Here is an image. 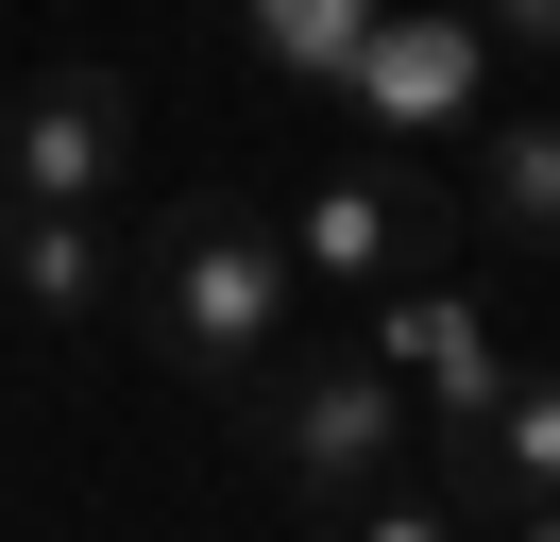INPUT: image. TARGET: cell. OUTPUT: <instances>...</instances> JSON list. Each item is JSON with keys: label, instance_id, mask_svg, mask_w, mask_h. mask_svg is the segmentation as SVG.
I'll return each instance as SVG.
<instances>
[{"label": "cell", "instance_id": "obj_14", "mask_svg": "<svg viewBox=\"0 0 560 542\" xmlns=\"http://www.w3.org/2000/svg\"><path fill=\"white\" fill-rule=\"evenodd\" d=\"M492 542H560V508H526V526H492Z\"/></svg>", "mask_w": 560, "mask_h": 542}, {"label": "cell", "instance_id": "obj_4", "mask_svg": "<svg viewBox=\"0 0 560 542\" xmlns=\"http://www.w3.org/2000/svg\"><path fill=\"white\" fill-rule=\"evenodd\" d=\"M374 356L390 373H408V390H424V424H492V406H510V339H492V288H442V271H408V288H374Z\"/></svg>", "mask_w": 560, "mask_h": 542}, {"label": "cell", "instance_id": "obj_9", "mask_svg": "<svg viewBox=\"0 0 560 542\" xmlns=\"http://www.w3.org/2000/svg\"><path fill=\"white\" fill-rule=\"evenodd\" d=\"M476 68H492V34H476V17H374L357 85H374L390 119H476Z\"/></svg>", "mask_w": 560, "mask_h": 542}, {"label": "cell", "instance_id": "obj_13", "mask_svg": "<svg viewBox=\"0 0 560 542\" xmlns=\"http://www.w3.org/2000/svg\"><path fill=\"white\" fill-rule=\"evenodd\" d=\"M18 221H35V203H18V169H0V255H18Z\"/></svg>", "mask_w": 560, "mask_h": 542}, {"label": "cell", "instance_id": "obj_8", "mask_svg": "<svg viewBox=\"0 0 560 542\" xmlns=\"http://www.w3.org/2000/svg\"><path fill=\"white\" fill-rule=\"evenodd\" d=\"M0 288L35 305V322H103L137 271H119V237H103V203H35L18 221V255H0Z\"/></svg>", "mask_w": 560, "mask_h": 542}, {"label": "cell", "instance_id": "obj_11", "mask_svg": "<svg viewBox=\"0 0 560 542\" xmlns=\"http://www.w3.org/2000/svg\"><path fill=\"white\" fill-rule=\"evenodd\" d=\"M340 542H458V508L442 492H374V508H340Z\"/></svg>", "mask_w": 560, "mask_h": 542}, {"label": "cell", "instance_id": "obj_10", "mask_svg": "<svg viewBox=\"0 0 560 542\" xmlns=\"http://www.w3.org/2000/svg\"><path fill=\"white\" fill-rule=\"evenodd\" d=\"M255 51H272L289 85H357V51H374V0H255Z\"/></svg>", "mask_w": 560, "mask_h": 542}, {"label": "cell", "instance_id": "obj_1", "mask_svg": "<svg viewBox=\"0 0 560 542\" xmlns=\"http://www.w3.org/2000/svg\"><path fill=\"white\" fill-rule=\"evenodd\" d=\"M289 305H306V255H289L272 203L238 187H187L137 255V339L221 406H272V356H289Z\"/></svg>", "mask_w": 560, "mask_h": 542}, {"label": "cell", "instance_id": "obj_7", "mask_svg": "<svg viewBox=\"0 0 560 542\" xmlns=\"http://www.w3.org/2000/svg\"><path fill=\"white\" fill-rule=\"evenodd\" d=\"M560 508V373H510L492 424H458V526H526Z\"/></svg>", "mask_w": 560, "mask_h": 542}, {"label": "cell", "instance_id": "obj_3", "mask_svg": "<svg viewBox=\"0 0 560 542\" xmlns=\"http://www.w3.org/2000/svg\"><path fill=\"white\" fill-rule=\"evenodd\" d=\"M0 169H18V203H103L137 169V85L119 68H35L0 102Z\"/></svg>", "mask_w": 560, "mask_h": 542}, {"label": "cell", "instance_id": "obj_5", "mask_svg": "<svg viewBox=\"0 0 560 542\" xmlns=\"http://www.w3.org/2000/svg\"><path fill=\"white\" fill-rule=\"evenodd\" d=\"M424 237H442V203L408 187V169H323L306 203H289V255H306V288H408L424 271Z\"/></svg>", "mask_w": 560, "mask_h": 542}, {"label": "cell", "instance_id": "obj_2", "mask_svg": "<svg viewBox=\"0 0 560 542\" xmlns=\"http://www.w3.org/2000/svg\"><path fill=\"white\" fill-rule=\"evenodd\" d=\"M408 373L390 356H323V373H272V406H255V440H272V474L306 508H374L390 474H408Z\"/></svg>", "mask_w": 560, "mask_h": 542}, {"label": "cell", "instance_id": "obj_12", "mask_svg": "<svg viewBox=\"0 0 560 542\" xmlns=\"http://www.w3.org/2000/svg\"><path fill=\"white\" fill-rule=\"evenodd\" d=\"M476 34H492V51H526V68H560V0H476Z\"/></svg>", "mask_w": 560, "mask_h": 542}, {"label": "cell", "instance_id": "obj_6", "mask_svg": "<svg viewBox=\"0 0 560 542\" xmlns=\"http://www.w3.org/2000/svg\"><path fill=\"white\" fill-rule=\"evenodd\" d=\"M458 203H476L492 255H560V102H510V119H476V153H458Z\"/></svg>", "mask_w": 560, "mask_h": 542}]
</instances>
